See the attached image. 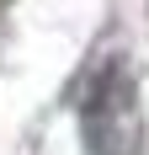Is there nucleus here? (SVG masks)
<instances>
[{
	"label": "nucleus",
	"mask_w": 149,
	"mask_h": 155,
	"mask_svg": "<svg viewBox=\"0 0 149 155\" xmlns=\"http://www.w3.org/2000/svg\"><path fill=\"white\" fill-rule=\"evenodd\" d=\"M80 134L90 155H144V112L138 86L122 64H106L90 80V96L80 107Z\"/></svg>",
	"instance_id": "nucleus-1"
}]
</instances>
